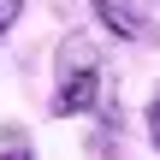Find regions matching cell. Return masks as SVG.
I'll return each instance as SVG.
<instances>
[{"label":"cell","mask_w":160,"mask_h":160,"mask_svg":"<svg viewBox=\"0 0 160 160\" xmlns=\"http://www.w3.org/2000/svg\"><path fill=\"white\" fill-rule=\"evenodd\" d=\"M101 53L89 36H65L59 42V59H53V119H77V113H95L101 107Z\"/></svg>","instance_id":"obj_1"},{"label":"cell","mask_w":160,"mask_h":160,"mask_svg":"<svg viewBox=\"0 0 160 160\" xmlns=\"http://www.w3.org/2000/svg\"><path fill=\"white\" fill-rule=\"evenodd\" d=\"M89 12L119 42H154V0H89Z\"/></svg>","instance_id":"obj_2"},{"label":"cell","mask_w":160,"mask_h":160,"mask_svg":"<svg viewBox=\"0 0 160 160\" xmlns=\"http://www.w3.org/2000/svg\"><path fill=\"white\" fill-rule=\"evenodd\" d=\"M142 125H148V142L160 148V89L148 95V113H142Z\"/></svg>","instance_id":"obj_3"},{"label":"cell","mask_w":160,"mask_h":160,"mask_svg":"<svg viewBox=\"0 0 160 160\" xmlns=\"http://www.w3.org/2000/svg\"><path fill=\"white\" fill-rule=\"evenodd\" d=\"M24 18V0H0V42H6V30Z\"/></svg>","instance_id":"obj_4"},{"label":"cell","mask_w":160,"mask_h":160,"mask_svg":"<svg viewBox=\"0 0 160 160\" xmlns=\"http://www.w3.org/2000/svg\"><path fill=\"white\" fill-rule=\"evenodd\" d=\"M0 160H36V154H30V148H12V154H0Z\"/></svg>","instance_id":"obj_5"}]
</instances>
